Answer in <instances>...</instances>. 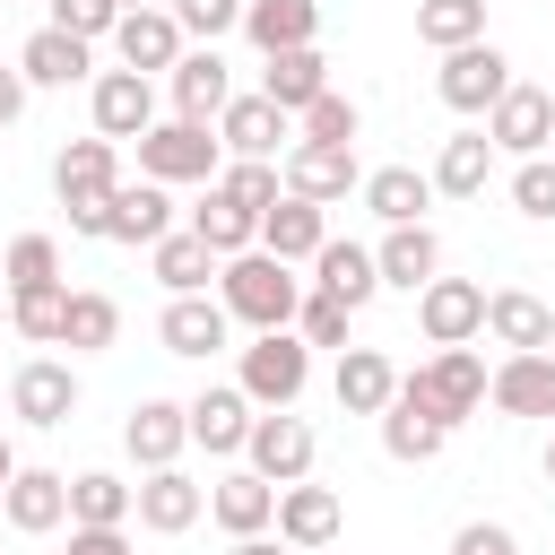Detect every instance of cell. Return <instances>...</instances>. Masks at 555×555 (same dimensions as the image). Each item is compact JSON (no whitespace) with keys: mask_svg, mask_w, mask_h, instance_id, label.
Segmentation results:
<instances>
[{"mask_svg":"<svg viewBox=\"0 0 555 555\" xmlns=\"http://www.w3.org/2000/svg\"><path fill=\"white\" fill-rule=\"evenodd\" d=\"M217 304L243 321V330H295V304H304V278H295V260H278V251H234V260H217Z\"/></svg>","mask_w":555,"mask_h":555,"instance_id":"cell-1","label":"cell"},{"mask_svg":"<svg viewBox=\"0 0 555 555\" xmlns=\"http://www.w3.org/2000/svg\"><path fill=\"white\" fill-rule=\"evenodd\" d=\"M113 182H121V139H69L61 156H52V191H61V208H69V234H95L104 243V199H113Z\"/></svg>","mask_w":555,"mask_h":555,"instance_id":"cell-2","label":"cell"},{"mask_svg":"<svg viewBox=\"0 0 555 555\" xmlns=\"http://www.w3.org/2000/svg\"><path fill=\"white\" fill-rule=\"evenodd\" d=\"M225 147H217V121H147L139 130V173L182 191V182H217Z\"/></svg>","mask_w":555,"mask_h":555,"instance_id":"cell-3","label":"cell"},{"mask_svg":"<svg viewBox=\"0 0 555 555\" xmlns=\"http://www.w3.org/2000/svg\"><path fill=\"white\" fill-rule=\"evenodd\" d=\"M304 382H312V347H304L295 330H251L234 390H243L251 408H295V399H304Z\"/></svg>","mask_w":555,"mask_h":555,"instance_id":"cell-4","label":"cell"},{"mask_svg":"<svg viewBox=\"0 0 555 555\" xmlns=\"http://www.w3.org/2000/svg\"><path fill=\"white\" fill-rule=\"evenodd\" d=\"M408 382L425 390V408H434L442 425H468V416L486 408V356H477V347H434Z\"/></svg>","mask_w":555,"mask_h":555,"instance_id":"cell-5","label":"cell"},{"mask_svg":"<svg viewBox=\"0 0 555 555\" xmlns=\"http://www.w3.org/2000/svg\"><path fill=\"white\" fill-rule=\"evenodd\" d=\"M486 139H494V156H546V139H555V95L529 87V78H512V87L486 104Z\"/></svg>","mask_w":555,"mask_h":555,"instance_id":"cell-6","label":"cell"},{"mask_svg":"<svg viewBox=\"0 0 555 555\" xmlns=\"http://www.w3.org/2000/svg\"><path fill=\"white\" fill-rule=\"evenodd\" d=\"M9 416L35 425V434L69 425V416H78V373H69L61 356H26V364L9 373Z\"/></svg>","mask_w":555,"mask_h":555,"instance_id":"cell-7","label":"cell"},{"mask_svg":"<svg viewBox=\"0 0 555 555\" xmlns=\"http://www.w3.org/2000/svg\"><path fill=\"white\" fill-rule=\"evenodd\" d=\"M312 425L295 416V408H260L251 416V434H243V460L269 477V486H295V477H312Z\"/></svg>","mask_w":555,"mask_h":555,"instance_id":"cell-8","label":"cell"},{"mask_svg":"<svg viewBox=\"0 0 555 555\" xmlns=\"http://www.w3.org/2000/svg\"><path fill=\"white\" fill-rule=\"evenodd\" d=\"M503 87H512V61H503L486 35H477V43H460V52H442V69H434V95H442L451 113H468V121H477Z\"/></svg>","mask_w":555,"mask_h":555,"instance_id":"cell-9","label":"cell"},{"mask_svg":"<svg viewBox=\"0 0 555 555\" xmlns=\"http://www.w3.org/2000/svg\"><path fill=\"white\" fill-rule=\"evenodd\" d=\"M130 512H139V529H147V538H182V529H199L208 486H199V477H182V460H173V468H147V477L130 486Z\"/></svg>","mask_w":555,"mask_h":555,"instance_id":"cell-10","label":"cell"},{"mask_svg":"<svg viewBox=\"0 0 555 555\" xmlns=\"http://www.w3.org/2000/svg\"><path fill=\"white\" fill-rule=\"evenodd\" d=\"M104 43L121 52V69H139V78H165V69L182 61V43H191V35H182V26H173V9L156 0V9H121Z\"/></svg>","mask_w":555,"mask_h":555,"instance_id":"cell-11","label":"cell"},{"mask_svg":"<svg viewBox=\"0 0 555 555\" xmlns=\"http://www.w3.org/2000/svg\"><path fill=\"white\" fill-rule=\"evenodd\" d=\"M165 95H173V121H217L234 104V69L217 61V43H182V61L165 69Z\"/></svg>","mask_w":555,"mask_h":555,"instance_id":"cell-12","label":"cell"},{"mask_svg":"<svg viewBox=\"0 0 555 555\" xmlns=\"http://www.w3.org/2000/svg\"><path fill=\"white\" fill-rule=\"evenodd\" d=\"M416 330H425V347H468V338L486 330V286H468V278H425V286H416Z\"/></svg>","mask_w":555,"mask_h":555,"instance_id":"cell-13","label":"cell"},{"mask_svg":"<svg viewBox=\"0 0 555 555\" xmlns=\"http://www.w3.org/2000/svg\"><path fill=\"white\" fill-rule=\"evenodd\" d=\"M295 555H321L338 529H347V503H338V486H312V477H295V486H278V520H269Z\"/></svg>","mask_w":555,"mask_h":555,"instance_id":"cell-14","label":"cell"},{"mask_svg":"<svg viewBox=\"0 0 555 555\" xmlns=\"http://www.w3.org/2000/svg\"><path fill=\"white\" fill-rule=\"evenodd\" d=\"M17 78H26V87H87V78H95V43H87V35H61V26L43 17V26L17 43Z\"/></svg>","mask_w":555,"mask_h":555,"instance_id":"cell-15","label":"cell"},{"mask_svg":"<svg viewBox=\"0 0 555 555\" xmlns=\"http://www.w3.org/2000/svg\"><path fill=\"white\" fill-rule=\"evenodd\" d=\"M87 113H95L104 139H139V130L156 121V78H139V69H95V78H87Z\"/></svg>","mask_w":555,"mask_h":555,"instance_id":"cell-16","label":"cell"},{"mask_svg":"<svg viewBox=\"0 0 555 555\" xmlns=\"http://www.w3.org/2000/svg\"><path fill=\"white\" fill-rule=\"evenodd\" d=\"M278 182H286L295 199H321V208H330V199H347L364 173H356V147H321V139H295V147L278 156Z\"/></svg>","mask_w":555,"mask_h":555,"instance_id":"cell-17","label":"cell"},{"mask_svg":"<svg viewBox=\"0 0 555 555\" xmlns=\"http://www.w3.org/2000/svg\"><path fill=\"white\" fill-rule=\"evenodd\" d=\"M442 442H451V425H442V416L425 408V390L399 373V390H390V408H382V451H390V460H408V468H425Z\"/></svg>","mask_w":555,"mask_h":555,"instance_id":"cell-18","label":"cell"},{"mask_svg":"<svg viewBox=\"0 0 555 555\" xmlns=\"http://www.w3.org/2000/svg\"><path fill=\"white\" fill-rule=\"evenodd\" d=\"M0 520H9L17 538H52V529L69 520V477H61V468H17V477L0 486Z\"/></svg>","mask_w":555,"mask_h":555,"instance_id":"cell-19","label":"cell"},{"mask_svg":"<svg viewBox=\"0 0 555 555\" xmlns=\"http://www.w3.org/2000/svg\"><path fill=\"white\" fill-rule=\"evenodd\" d=\"M286 130H295V113H278L260 87L234 95V104L217 113V147H225V156H286V147H295Z\"/></svg>","mask_w":555,"mask_h":555,"instance_id":"cell-20","label":"cell"},{"mask_svg":"<svg viewBox=\"0 0 555 555\" xmlns=\"http://www.w3.org/2000/svg\"><path fill=\"white\" fill-rule=\"evenodd\" d=\"M156 234H173V191L165 182H113V199H104V243H156Z\"/></svg>","mask_w":555,"mask_h":555,"instance_id":"cell-21","label":"cell"},{"mask_svg":"<svg viewBox=\"0 0 555 555\" xmlns=\"http://www.w3.org/2000/svg\"><path fill=\"white\" fill-rule=\"evenodd\" d=\"M121 451H130L139 468H173V460L191 451V416H182V399H139V408L121 416Z\"/></svg>","mask_w":555,"mask_h":555,"instance_id":"cell-22","label":"cell"},{"mask_svg":"<svg viewBox=\"0 0 555 555\" xmlns=\"http://www.w3.org/2000/svg\"><path fill=\"white\" fill-rule=\"evenodd\" d=\"M321 243H330V208H321V199L278 191V199L260 208V251H278V260H295V269H304Z\"/></svg>","mask_w":555,"mask_h":555,"instance_id":"cell-23","label":"cell"},{"mask_svg":"<svg viewBox=\"0 0 555 555\" xmlns=\"http://www.w3.org/2000/svg\"><path fill=\"white\" fill-rule=\"evenodd\" d=\"M486 338L512 347V356H538V347H555V304H538L529 286H494L486 295Z\"/></svg>","mask_w":555,"mask_h":555,"instance_id":"cell-24","label":"cell"},{"mask_svg":"<svg viewBox=\"0 0 555 555\" xmlns=\"http://www.w3.org/2000/svg\"><path fill=\"white\" fill-rule=\"evenodd\" d=\"M225 330H234V312H225L217 295H173V304H165V321H156L165 356H191V364H208V356L225 347Z\"/></svg>","mask_w":555,"mask_h":555,"instance_id":"cell-25","label":"cell"},{"mask_svg":"<svg viewBox=\"0 0 555 555\" xmlns=\"http://www.w3.org/2000/svg\"><path fill=\"white\" fill-rule=\"evenodd\" d=\"M182 416H191V442H199V451H217V460H234L260 408H251V399H243L234 382H208L199 399H182Z\"/></svg>","mask_w":555,"mask_h":555,"instance_id":"cell-26","label":"cell"},{"mask_svg":"<svg viewBox=\"0 0 555 555\" xmlns=\"http://www.w3.org/2000/svg\"><path fill=\"white\" fill-rule=\"evenodd\" d=\"M486 399H494L503 416H555V347L503 356V364L486 373Z\"/></svg>","mask_w":555,"mask_h":555,"instance_id":"cell-27","label":"cell"},{"mask_svg":"<svg viewBox=\"0 0 555 555\" xmlns=\"http://www.w3.org/2000/svg\"><path fill=\"white\" fill-rule=\"evenodd\" d=\"M373 269H382V286H399V295H416L425 278H442V243H434V225H425V217H416V225H382Z\"/></svg>","mask_w":555,"mask_h":555,"instance_id":"cell-28","label":"cell"},{"mask_svg":"<svg viewBox=\"0 0 555 555\" xmlns=\"http://www.w3.org/2000/svg\"><path fill=\"white\" fill-rule=\"evenodd\" d=\"M330 390H338V408H347V416H382V408H390V390H399V364H390L382 347H338Z\"/></svg>","mask_w":555,"mask_h":555,"instance_id":"cell-29","label":"cell"},{"mask_svg":"<svg viewBox=\"0 0 555 555\" xmlns=\"http://www.w3.org/2000/svg\"><path fill=\"white\" fill-rule=\"evenodd\" d=\"M208 520H217L225 538H251V529H269V520H278V486H269L260 468H234V477H217V486H208Z\"/></svg>","mask_w":555,"mask_h":555,"instance_id":"cell-30","label":"cell"},{"mask_svg":"<svg viewBox=\"0 0 555 555\" xmlns=\"http://www.w3.org/2000/svg\"><path fill=\"white\" fill-rule=\"evenodd\" d=\"M321 87H330V61H321V43H295V52H260V95H269L278 113H304Z\"/></svg>","mask_w":555,"mask_h":555,"instance_id":"cell-31","label":"cell"},{"mask_svg":"<svg viewBox=\"0 0 555 555\" xmlns=\"http://www.w3.org/2000/svg\"><path fill=\"white\" fill-rule=\"evenodd\" d=\"M356 199H364L382 225H416V217L434 208V173H416V165H373V173L356 182Z\"/></svg>","mask_w":555,"mask_h":555,"instance_id":"cell-32","label":"cell"},{"mask_svg":"<svg viewBox=\"0 0 555 555\" xmlns=\"http://www.w3.org/2000/svg\"><path fill=\"white\" fill-rule=\"evenodd\" d=\"M312 286H321V295H338L347 312H364V304L382 295V269H373V251H364V243H338V234H330V243L312 251Z\"/></svg>","mask_w":555,"mask_h":555,"instance_id":"cell-33","label":"cell"},{"mask_svg":"<svg viewBox=\"0 0 555 555\" xmlns=\"http://www.w3.org/2000/svg\"><path fill=\"white\" fill-rule=\"evenodd\" d=\"M260 52H295V43H321V0H243V26Z\"/></svg>","mask_w":555,"mask_h":555,"instance_id":"cell-34","label":"cell"},{"mask_svg":"<svg viewBox=\"0 0 555 555\" xmlns=\"http://www.w3.org/2000/svg\"><path fill=\"white\" fill-rule=\"evenodd\" d=\"M147 269H156V286H165V295H208L217 251H208L191 225H173V234H156V243H147Z\"/></svg>","mask_w":555,"mask_h":555,"instance_id":"cell-35","label":"cell"},{"mask_svg":"<svg viewBox=\"0 0 555 555\" xmlns=\"http://www.w3.org/2000/svg\"><path fill=\"white\" fill-rule=\"evenodd\" d=\"M486 182H494V139L486 130H451L442 156H434V191L442 199H477Z\"/></svg>","mask_w":555,"mask_h":555,"instance_id":"cell-36","label":"cell"},{"mask_svg":"<svg viewBox=\"0 0 555 555\" xmlns=\"http://www.w3.org/2000/svg\"><path fill=\"white\" fill-rule=\"evenodd\" d=\"M121 338V304L104 286H69V312H61V347L69 356H104Z\"/></svg>","mask_w":555,"mask_h":555,"instance_id":"cell-37","label":"cell"},{"mask_svg":"<svg viewBox=\"0 0 555 555\" xmlns=\"http://www.w3.org/2000/svg\"><path fill=\"white\" fill-rule=\"evenodd\" d=\"M191 234H199L217 260H234V251H251V243H260V217H251V208H234V199L208 182V199L191 208Z\"/></svg>","mask_w":555,"mask_h":555,"instance_id":"cell-38","label":"cell"},{"mask_svg":"<svg viewBox=\"0 0 555 555\" xmlns=\"http://www.w3.org/2000/svg\"><path fill=\"white\" fill-rule=\"evenodd\" d=\"M61 312H69V286L43 278V286H9V330L35 338V347H61Z\"/></svg>","mask_w":555,"mask_h":555,"instance_id":"cell-39","label":"cell"},{"mask_svg":"<svg viewBox=\"0 0 555 555\" xmlns=\"http://www.w3.org/2000/svg\"><path fill=\"white\" fill-rule=\"evenodd\" d=\"M69 520H87V529H130V486H121L113 468H78V477H69Z\"/></svg>","mask_w":555,"mask_h":555,"instance_id":"cell-40","label":"cell"},{"mask_svg":"<svg viewBox=\"0 0 555 555\" xmlns=\"http://www.w3.org/2000/svg\"><path fill=\"white\" fill-rule=\"evenodd\" d=\"M416 35L434 52H460V43L486 35V0H416Z\"/></svg>","mask_w":555,"mask_h":555,"instance_id":"cell-41","label":"cell"},{"mask_svg":"<svg viewBox=\"0 0 555 555\" xmlns=\"http://www.w3.org/2000/svg\"><path fill=\"white\" fill-rule=\"evenodd\" d=\"M295 130L304 139H321V147H356V130H364V113H356V95H338V87H321L304 113H295Z\"/></svg>","mask_w":555,"mask_h":555,"instance_id":"cell-42","label":"cell"},{"mask_svg":"<svg viewBox=\"0 0 555 555\" xmlns=\"http://www.w3.org/2000/svg\"><path fill=\"white\" fill-rule=\"evenodd\" d=\"M217 191H225L234 208H251V217H260L286 182H278V156H225V165H217Z\"/></svg>","mask_w":555,"mask_h":555,"instance_id":"cell-43","label":"cell"},{"mask_svg":"<svg viewBox=\"0 0 555 555\" xmlns=\"http://www.w3.org/2000/svg\"><path fill=\"white\" fill-rule=\"evenodd\" d=\"M43 278H61V243L52 234H17L0 251V286H43Z\"/></svg>","mask_w":555,"mask_h":555,"instance_id":"cell-44","label":"cell"},{"mask_svg":"<svg viewBox=\"0 0 555 555\" xmlns=\"http://www.w3.org/2000/svg\"><path fill=\"white\" fill-rule=\"evenodd\" d=\"M347 321H356V312H347L338 295H321V286L295 304V338H304V347H347Z\"/></svg>","mask_w":555,"mask_h":555,"instance_id":"cell-45","label":"cell"},{"mask_svg":"<svg viewBox=\"0 0 555 555\" xmlns=\"http://www.w3.org/2000/svg\"><path fill=\"white\" fill-rule=\"evenodd\" d=\"M512 208L520 217H555V156H520L512 165Z\"/></svg>","mask_w":555,"mask_h":555,"instance_id":"cell-46","label":"cell"},{"mask_svg":"<svg viewBox=\"0 0 555 555\" xmlns=\"http://www.w3.org/2000/svg\"><path fill=\"white\" fill-rule=\"evenodd\" d=\"M165 9H173V26L199 35V43H217V35L243 26V0H165Z\"/></svg>","mask_w":555,"mask_h":555,"instance_id":"cell-47","label":"cell"},{"mask_svg":"<svg viewBox=\"0 0 555 555\" xmlns=\"http://www.w3.org/2000/svg\"><path fill=\"white\" fill-rule=\"evenodd\" d=\"M52 9V26L61 35H87V43H104L113 35V17H121V0H43Z\"/></svg>","mask_w":555,"mask_h":555,"instance_id":"cell-48","label":"cell"},{"mask_svg":"<svg viewBox=\"0 0 555 555\" xmlns=\"http://www.w3.org/2000/svg\"><path fill=\"white\" fill-rule=\"evenodd\" d=\"M451 555H520V538H512L503 520H468V529L451 538Z\"/></svg>","mask_w":555,"mask_h":555,"instance_id":"cell-49","label":"cell"},{"mask_svg":"<svg viewBox=\"0 0 555 555\" xmlns=\"http://www.w3.org/2000/svg\"><path fill=\"white\" fill-rule=\"evenodd\" d=\"M61 555H130V529H87V520H69V546Z\"/></svg>","mask_w":555,"mask_h":555,"instance_id":"cell-50","label":"cell"},{"mask_svg":"<svg viewBox=\"0 0 555 555\" xmlns=\"http://www.w3.org/2000/svg\"><path fill=\"white\" fill-rule=\"evenodd\" d=\"M17 113H26V78H17V61H9V69H0V130H9Z\"/></svg>","mask_w":555,"mask_h":555,"instance_id":"cell-51","label":"cell"},{"mask_svg":"<svg viewBox=\"0 0 555 555\" xmlns=\"http://www.w3.org/2000/svg\"><path fill=\"white\" fill-rule=\"evenodd\" d=\"M225 555H295V546H286V538H269V529H251V538H234Z\"/></svg>","mask_w":555,"mask_h":555,"instance_id":"cell-52","label":"cell"},{"mask_svg":"<svg viewBox=\"0 0 555 555\" xmlns=\"http://www.w3.org/2000/svg\"><path fill=\"white\" fill-rule=\"evenodd\" d=\"M9 477H17V451H9V434H0V486H9Z\"/></svg>","mask_w":555,"mask_h":555,"instance_id":"cell-53","label":"cell"},{"mask_svg":"<svg viewBox=\"0 0 555 555\" xmlns=\"http://www.w3.org/2000/svg\"><path fill=\"white\" fill-rule=\"evenodd\" d=\"M546 425H555V416H546ZM546 486H555V434H546Z\"/></svg>","mask_w":555,"mask_h":555,"instance_id":"cell-54","label":"cell"},{"mask_svg":"<svg viewBox=\"0 0 555 555\" xmlns=\"http://www.w3.org/2000/svg\"><path fill=\"white\" fill-rule=\"evenodd\" d=\"M121 9H156V0H121Z\"/></svg>","mask_w":555,"mask_h":555,"instance_id":"cell-55","label":"cell"},{"mask_svg":"<svg viewBox=\"0 0 555 555\" xmlns=\"http://www.w3.org/2000/svg\"><path fill=\"white\" fill-rule=\"evenodd\" d=\"M0 330H9V295H0Z\"/></svg>","mask_w":555,"mask_h":555,"instance_id":"cell-56","label":"cell"},{"mask_svg":"<svg viewBox=\"0 0 555 555\" xmlns=\"http://www.w3.org/2000/svg\"><path fill=\"white\" fill-rule=\"evenodd\" d=\"M546 156H555V139H546Z\"/></svg>","mask_w":555,"mask_h":555,"instance_id":"cell-57","label":"cell"}]
</instances>
